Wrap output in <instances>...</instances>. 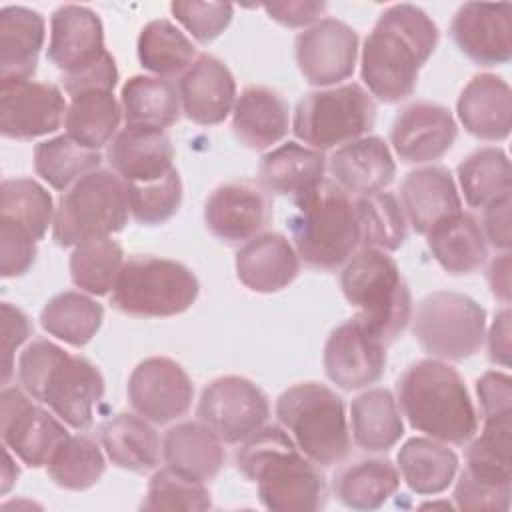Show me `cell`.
Masks as SVG:
<instances>
[{
    "label": "cell",
    "mask_w": 512,
    "mask_h": 512,
    "mask_svg": "<svg viewBox=\"0 0 512 512\" xmlns=\"http://www.w3.org/2000/svg\"><path fill=\"white\" fill-rule=\"evenodd\" d=\"M440 32L414 4L386 8L362 48V80L370 96L386 104L414 94L418 72L436 50Z\"/></svg>",
    "instance_id": "cell-1"
},
{
    "label": "cell",
    "mask_w": 512,
    "mask_h": 512,
    "mask_svg": "<svg viewBox=\"0 0 512 512\" xmlns=\"http://www.w3.org/2000/svg\"><path fill=\"white\" fill-rule=\"evenodd\" d=\"M236 468L256 484L268 510L312 512L326 506L328 486L320 466L280 426H262L246 438L236 452Z\"/></svg>",
    "instance_id": "cell-2"
},
{
    "label": "cell",
    "mask_w": 512,
    "mask_h": 512,
    "mask_svg": "<svg viewBox=\"0 0 512 512\" xmlns=\"http://www.w3.org/2000/svg\"><path fill=\"white\" fill-rule=\"evenodd\" d=\"M16 376L20 388L64 424L76 430L92 426L94 406L104 396V378L88 358L36 338L20 354Z\"/></svg>",
    "instance_id": "cell-3"
},
{
    "label": "cell",
    "mask_w": 512,
    "mask_h": 512,
    "mask_svg": "<svg viewBox=\"0 0 512 512\" xmlns=\"http://www.w3.org/2000/svg\"><path fill=\"white\" fill-rule=\"evenodd\" d=\"M396 402L410 426L446 444H466L478 414L462 376L440 360L410 364L396 382Z\"/></svg>",
    "instance_id": "cell-4"
},
{
    "label": "cell",
    "mask_w": 512,
    "mask_h": 512,
    "mask_svg": "<svg viewBox=\"0 0 512 512\" xmlns=\"http://www.w3.org/2000/svg\"><path fill=\"white\" fill-rule=\"evenodd\" d=\"M288 220L294 250L306 266L332 272L346 264L360 248V226L354 198L334 182L294 198Z\"/></svg>",
    "instance_id": "cell-5"
},
{
    "label": "cell",
    "mask_w": 512,
    "mask_h": 512,
    "mask_svg": "<svg viewBox=\"0 0 512 512\" xmlns=\"http://www.w3.org/2000/svg\"><path fill=\"white\" fill-rule=\"evenodd\" d=\"M340 288L356 318L386 346L392 344L412 318L410 288L392 256L384 250L362 248L342 268Z\"/></svg>",
    "instance_id": "cell-6"
},
{
    "label": "cell",
    "mask_w": 512,
    "mask_h": 512,
    "mask_svg": "<svg viewBox=\"0 0 512 512\" xmlns=\"http://www.w3.org/2000/svg\"><path fill=\"white\" fill-rule=\"evenodd\" d=\"M276 416L300 452L318 466L342 462L350 452L344 400L320 382H300L276 400Z\"/></svg>",
    "instance_id": "cell-7"
},
{
    "label": "cell",
    "mask_w": 512,
    "mask_h": 512,
    "mask_svg": "<svg viewBox=\"0 0 512 512\" xmlns=\"http://www.w3.org/2000/svg\"><path fill=\"white\" fill-rule=\"evenodd\" d=\"M194 272L168 258L134 254L124 260L110 304L128 316L168 318L186 312L198 298Z\"/></svg>",
    "instance_id": "cell-8"
},
{
    "label": "cell",
    "mask_w": 512,
    "mask_h": 512,
    "mask_svg": "<svg viewBox=\"0 0 512 512\" xmlns=\"http://www.w3.org/2000/svg\"><path fill=\"white\" fill-rule=\"evenodd\" d=\"M130 204L126 182L114 170H92L76 180L58 200L52 238L58 246L110 236L128 224Z\"/></svg>",
    "instance_id": "cell-9"
},
{
    "label": "cell",
    "mask_w": 512,
    "mask_h": 512,
    "mask_svg": "<svg viewBox=\"0 0 512 512\" xmlns=\"http://www.w3.org/2000/svg\"><path fill=\"white\" fill-rule=\"evenodd\" d=\"M376 104L360 84L306 94L294 110L292 130L298 140L314 150L344 146L374 128Z\"/></svg>",
    "instance_id": "cell-10"
},
{
    "label": "cell",
    "mask_w": 512,
    "mask_h": 512,
    "mask_svg": "<svg viewBox=\"0 0 512 512\" xmlns=\"http://www.w3.org/2000/svg\"><path fill=\"white\" fill-rule=\"evenodd\" d=\"M412 320L420 348L440 360L474 356L486 330V310L466 294L438 290L424 296Z\"/></svg>",
    "instance_id": "cell-11"
},
{
    "label": "cell",
    "mask_w": 512,
    "mask_h": 512,
    "mask_svg": "<svg viewBox=\"0 0 512 512\" xmlns=\"http://www.w3.org/2000/svg\"><path fill=\"white\" fill-rule=\"evenodd\" d=\"M198 418L226 444H238L266 426L270 402L260 386L244 376H220L200 394Z\"/></svg>",
    "instance_id": "cell-12"
},
{
    "label": "cell",
    "mask_w": 512,
    "mask_h": 512,
    "mask_svg": "<svg viewBox=\"0 0 512 512\" xmlns=\"http://www.w3.org/2000/svg\"><path fill=\"white\" fill-rule=\"evenodd\" d=\"M2 440L26 466H46L56 448L70 436L64 424L18 386H6L0 396Z\"/></svg>",
    "instance_id": "cell-13"
},
{
    "label": "cell",
    "mask_w": 512,
    "mask_h": 512,
    "mask_svg": "<svg viewBox=\"0 0 512 512\" xmlns=\"http://www.w3.org/2000/svg\"><path fill=\"white\" fill-rule=\"evenodd\" d=\"M126 392L136 414L154 424H168L190 410L194 384L176 360L152 356L132 370Z\"/></svg>",
    "instance_id": "cell-14"
},
{
    "label": "cell",
    "mask_w": 512,
    "mask_h": 512,
    "mask_svg": "<svg viewBox=\"0 0 512 512\" xmlns=\"http://www.w3.org/2000/svg\"><path fill=\"white\" fill-rule=\"evenodd\" d=\"M270 218V192L252 180L226 182L204 204L206 228L226 244H246L268 226Z\"/></svg>",
    "instance_id": "cell-15"
},
{
    "label": "cell",
    "mask_w": 512,
    "mask_h": 512,
    "mask_svg": "<svg viewBox=\"0 0 512 512\" xmlns=\"http://www.w3.org/2000/svg\"><path fill=\"white\" fill-rule=\"evenodd\" d=\"M68 104L52 82L0 84V132L12 140H32L56 132L66 118Z\"/></svg>",
    "instance_id": "cell-16"
},
{
    "label": "cell",
    "mask_w": 512,
    "mask_h": 512,
    "mask_svg": "<svg viewBox=\"0 0 512 512\" xmlns=\"http://www.w3.org/2000/svg\"><path fill=\"white\" fill-rule=\"evenodd\" d=\"M326 376L342 390L378 382L386 370V344L356 316L336 326L324 344Z\"/></svg>",
    "instance_id": "cell-17"
},
{
    "label": "cell",
    "mask_w": 512,
    "mask_h": 512,
    "mask_svg": "<svg viewBox=\"0 0 512 512\" xmlns=\"http://www.w3.org/2000/svg\"><path fill=\"white\" fill-rule=\"evenodd\" d=\"M296 64L308 84L330 86L352 76L358 34L346 22L322 18L296 38Z\"/></svg>",
    "instance_id": "cell-18"
},
{
    "label": "cell",
    "mask_w": 512,
    "mask_h": 512,
    "mask_svg": "<svg viewBox=\"0 0 512 512\" xmlns=\"http://www.w3.org/2000/svg\"><path fill=\"white\" fill-rule=\"evenodd\" d=\"M450 36L472 62L506 64L512 58V6L508 2H466L452 18Z\"/></svg>",
    "instance_id": "cell-19"
},
{
    "label": "cell",
    "mask_w": 512,
    "mask_h": 512,
    "mask_svg": "<svg viewBox=\"0 0 512 512\" xmlns=\"http://www.w3.org/2000/svg\"><path fill=\"white\" fill-rule=\"evenodd\" d=\"M458 126L448 108L434 102L404 106L390 130L396 156L406 164H422L442 158L456 142Z\"/></svg>",
    "instance_id": "cell-20"
},
{
    "label": "cell",
    "mask_w": 512,
    "mask_h": 512,
    "mask_svg": "<svg viewBox=\"0 0 512 512\" xmlns=\"http://www.w3.org/2000/svg\"><path fill=\"white\" fill-rule=\"evenodd\" d=\"M106 52L104 28L94 10L78 4H62L52 12L46 54L62 74L88 68Z\"/></svg>",
    "instance_id": "cell-21"
},
{
    "label": "cell",
    "mask_w": 512,
    "mask_h": 512,
    "mask_svg": "<svg viewBox=\"0 0 512 512\" xmlns=\"http://www.w3.org/2000/svg\"><path fill=\"white\" fill-rule=\"evenodd\" d=\"M182 112L188 120L212 126L226 120L236 102V80L230 68L212 54H200L178 80Z\"/></svg>",
    "instance_id": "cell-22"
},
{
    "label": "cell",
    "mask_w": 512,
    "mask_h": 512,
    "mask_svg": "<svg viewBox=\"0 0 512 512\" xmlns=\"http://www.w3.org/2000/svg\"><path fill=\"white\" fill-rule=\"evenodd\" d=\"M108 162L126 184H144L174 170V148L166 130L126 124L108 144Z\"/></svg>",
    "instance_id": "cell-23"
},
{
    "label": "cell",
    "mask_w": 512,
    "mask_h": 512,
    "mask_svg": "<svg viewBox=\"0 0 512 512\" xmlns=\"http://www.w3.org/2000/svg\"><path fill=\"white\" fill-rule=\"evenodd\" d=\"M400 198L408 224L424 236L462 212L454 178L444 166H424L406 174Z\"/></svg>",
    "instance_id": "cell-24"
},
{
    "label": "cell",
    "mask_w": 512,
    "mask_h": 512,
    "mask_svg": "<svg viewBox=\"0 0 512 512\" xmlns=\"http://www.w3.org/2000/svg\"><path fill=\"white\" fill-rule=\"evenodd\" d=\"M328 170L334 184L350 196L382 192L396 176L392 152L378 136H362L336 148L328 160Z\"/></svg>",
    "instance_id": "cell-25"
},
{
    "label": "cell",
    "mask_w": 512,
    "mask_h": 512,
    "mask_svg": "<svg viewBox=\"0 0 512 512\" xmlns=\"http://www.w3.org/2000/svg\"><path fill=\"white\" fill-rule=\"evenodd\" d=\"M300 258L290 240L278 232H264L236 252V276L252 292L272 294L296 280Z\"/></svg>",
    "instance_id": "cell-26"
},
{
    "label": "cell",
    "mask_w": 512,
    "mask_h": 512,
    "mask_svg": "<svg viewBox=\"0 0 512 512\" xmlns=\"http://www.w3.org/2000/svg\"><path fill=\"white\" fill-rule=\"evenodd\" d=\"M456 112L462 126L482 140H504L512 128V92L496 74H476L460 92Z\"/></svg>",
    "instance_id": "cell-27"
},
{
    "label": "cell",
    "mask_w": 512,
    "mask_h": 512,
    "mask_svg": "<svg viewBox=\"0 0 512 512\" xmlns=\"http://www.w3.org/2000/svg\"><path fill=\"white\" fill-rule=\"evenodd\" d=\"M46 38L40 12L26 6L0 10V84L30 80Z\"/></svg>",
    "instance_id": "cell-28"
},
{
    "label": "cell",
    "mask_w": 512,
    "mask_h": 512,
    "mask_svg": "<svg viewBox=\"0 0 512 512\" xmlns=\"http://www.w3.org/2000/svg\"><path fill=\"white\" fill-rule=\"evenodd\" d=\"M290 128L288 102L272 88L248 86L232 108V130L240 144L264 150L280 142Z\"/></svg>",
    "instance_id": "cell-29"
},
{
    "label": "cell",
    "mask_w": 512,
    "mask_h": 512,
    "mask_svg": "<svg viewBox=\"0 0 512 512\" xmlns=\"http://www.w3.org/2000/svg\"><path fill=\"white\" fill-rule=\"evenodd\" d=\"M166 466L196 480H212L224 466V442L204 422H180L162 440Z\"/></svg>",
    "instance_id": "cell-30"
},
{
    "label": "cell",
    "mask_w": 512,
    "mask_h": 512,
    "mask_svg": "<svg viewBox=\"0 0 512 512\" xmlns=\"http://www.w3.org/2000/svg\"><path fill=\"white\" fill-rule=\"evenodd\" d=\"M328 160L320 150L286 142L264 154L260 184L280 196H300L324 182Z\"/></svg>",
    "instance_id": "cell-31"
},
{
    "label": "cell",
    "mask_w": 512,
    "mask_h": 512,
    "mask_svg": "<svg viewBox=\"0 0 512 512\" xmlns=\"http://www.w3.org/2000/svg\"><path fill=\"white\" fill-rule=\"evenodd\" d=\"M100 442L112 464L130 472L156 468L162 454L158 432L140 414L120 412L106 420L100 426Z\"/></svg>",
    "instance_id": "cell-32"
},
{
    "label": "cell",
    "mask_w": 512,
    "mask_h": 512,
    "mask_svg": "<svg viewBox=\"0 0 512 512\" xmlns=\"http://www.w3.org/2000/svg\"><path fill=\"white\" fill-rule=\"evenodd\" d=\"M352 438L366 452H388L404 434L396 398L386 388L358 394L350 406Z\"/></svg>",
    "instance_id": "cell-33"
},
{
    "label": "cell",
    "mask_w": 512,
    "mask_h": 512,
    "mask_svg": "<svg viewBox=\"0 0 512 512\" xmlns=\"http://www.w3.org/2000/svg\"><path fill=\"white\" fill-rule=\"evenodd\" d=\"M426 238L432 256L450 274L476 272L488 258V242L482 226L466 212L442 222Z\"/></svg>",
    "instance_id": "cell-34"
},
{
    "label": "cell",
    "mask_w": 512,
    "mask_h": 512,
    "mask_svg": "<svg viewBox=\"0 0 512 512\" xmlns=\"http://www.w3.org/2000/svg\"><path fill=\"white\" fill-rule=\"evenodd\" d=\"M400 486L398 468L388 458H362L334 474L336 498L354 510L380 508Z\"/></svg>",
    "instance_id": "cell-35"
},
{
    "label": "cell",
    "mask_w": 512,
    "mask_h": 512,
    "mask_svg": "<svg viewBox=\"0 0 512 512\" xmlns=\"http://www.w3.org/2000/svg\"><path fill=\"white\" fill-rule=\"evenodd\" d=\"M396 462L402 480L416 494L444 492L458 472L456 452L434 438H410L400 448Z\"/></svg>",
    "instance_id": "cell-36"
},
{
    "label": "cell",
    "mask_w": 512,
    "mask_h": 512,
    "mask_svg": "<svg viewBox=\"0 0 512 512\" xmlns=\"http://www.w3.org/2000/svg\"><path fill=\"white\" fill-rule=\"evenodd\" d=\"M120 120L122 108L112 90H86L70 96L64 128L76 144L100 150L114 140Z\"/></svg>",
    "instance_id": "cell-37"
},
{
    "label": "cell",
    "mask_w": 512,
    "mask_h": 512,
    "mask_svg": "<svg viewBox=\"0 0 512 512\" xmlns=\"http://www.w3.org/2000/svg\"><path fill=\"white\" fill-rule=\"evenodd\" d=\"M120 108L126 124L156 128L172 126L182 112L178 86L160 76H132L120 92Z\"/></svg>",
    "instance_id": "cell-38"
},
{
    "label": "cell",
    "mask_w": 512,
    "mask_h": 512,
    "mask_svg": "<svg viewBox=\"0 0 512 512\" xmlns=\"http://www.w3.org/2000/svg\"><path fill=\"white\" fill-rule=\"evenodd\" d=\"M102 320H104L102 304H98L90 296L76 290H68L52 296L40 312L42 328L50 336L70 346L88 344L100 330Z\"/></svg>",
    "instance_id": "cell-39"
},
{
    "label": "cell",
    "mask_w": 512,
    "mask_h": 512,
    "mask_svg": "<svg viewBox=\"0 0 512 512\" xmlns=\"http://www.w3.org/2000/svg\"><path fill=\"white\" fill-rule=\"evenodd\" d=\"M458 182L464 200L472 208H486L510 198L512 172L510 160L500 148H480L458 164Z\"/></svg>",
    "instance_id": "cell-40"
},
{
    "label": "cell",
    "mask_w": 512,
    "mask_h": 512,
    "mask_svg": "<svg viewBox=\"0 0 512 512\" xmlns=\"http://www.w3.org/2000/svg\"><path fill=\"white\" fill-rule=\"evenodd\" d=\"M136 52L142 68L160 78L184 74L196 60L192 40L166 18L150 20L140 30Z\"/></svg>",
    "instance_id": "cell-41"
},
{
    "label": "cell",
    "mask_w": 512,
    "mask_h": 512,
    "mask_svg": "<svg viewBox=\"0 0 512 512\" xmlns=\"http://www.w3.org/2000/svg\"><path fill=\"white\" fill-rule=\"evenodd\" d=\"M360 226V250H398L408 236V220L394 194L374 192L354 198Z\"/></svg>",
    "instance_id": "cell-42"
},
{
    "label": "cell",
    "mask_w": 512,
    "mask_h": 512,
    "mask_svg": "<svg viewBox=\"0 0 512 512\" xmlns=\"http://www.w3.org/2000/svg\"><path fill=\"white\" fill-rule=\"evenodd\" d=\"M122 266V246L110 236L82 240L70 256L72 282L92 296L108 294L114 288Z\"/></svg>",
    "instance_id": "cell-43"
},
{
    "label": "cell",
    "mask_w": 512,
    "mask_h": 512,
    "mask_svg": "<svg viewBox=\"0 0 512 512\" xmlns=\"http://www.w3.org/2000/svg\"><path fill=\"white\" fill-rule=\"evenodd\" d=\"M100 162L98 150L84 148L66 134L44 140L34 148L36 174L56 190H68L76 180L98 170Z\"/></svg>",
    "instance_id": "cell-44"
},
{
    "label": "cell",
    "mask_w": 512,
    "mask_h": 512,
    "mask_svg": "<svg viewBox=\"0 0 512 512\" xmlns=\"http://www.w3.org/2000/svg\"><path fill=\"white\" fill-rule=\"evenodd\" d=\"M50 192L32 178H6L0 186V218L26 230L36 242L54 222Z\"/></svg>",
    "instance_id": "cell-45"
},
{
    "label": "cell",
    "mask_w": 512,
    "mask_h": 512,
    "mask_svg": "<svg viewBox=\"0 0 512 512\" xmlns=\"http://www.w3.org/2000/svg\"><path fill=\"white\" fill-rule=\"evenodd\" d=\"M106 462L100 446L86 434H70L46 464L48 476L66 490H88L104 474Z\"/></svg>",
    "instance_id": "cell-46"
},
{
    "label": "cell",
    "mask_w": 512,
    "mask_h": 512,
    "mask_svg": "<svg viewBox=\"0 0 512 512\" xmlns=\"http://www.w3.org/2000/svg\"><path fill=\"white\" fill-rule=\"evenodd\" d=\"M210 506L212 498L206 484L170 466L154 472L140 504L142 510H208Z\"/></svg>",
    "instance_id": "cell-47"
},
{
    "label": "cell",
    "mask_w": 512,
    "mask_h": 512,
    "mask_svg": "<svg viewBox=\"0 0 512 512\" xmlns=\"http://www.w3.org/2000/svg\"><path fill=\"white\" fill-rule=\"evenodd\" d=\"M130 214L136 222L156 226L170 220L182 204V180L178 170L144 184H126Z\"/></svg>",
    "instance_id": "cell-48"
},
{
    "label": "cell",
    "mask_w": 512,
    "mask_h": 512,
    "mask_svg": "<svg viewBox=\"0 0 512 512\" xmlns=\"http://www.w3.org/2000/svg\"><path fill=\"white\" fill-rule=\"evenodd\" d=\"M170 12L194 40L206 44L218 38L234 16V6L228 2H172Z\"/></svg>",
    "instance_id": "cell-49"
},
{
    "label": "cell",
    "mask_w": 512,
    "mask_h": 512,
    "mask_svg": "<svg viewBox=\"0 0 512 512\" xmlns=\"http://www.w3.org/2000/svg\"><path fill=\"white\" fill-rule=\"evenodd\" d=\"M36 240L10 220L0 218V272L4 278L26 274L36 260Z\"/></svg>",
    "instance_id": "cell-50"
},
{
    "label": "cell",
    "mask_w": 512,
    "mask_h": 512,
    "mask_svg": "<svg viewBox=\"0 0 512 512\" xmlns=\"http://www.w3.org/2000/svg\"><path fill=\"white\" fill-rule=\"evenodd\" d=\"M512 484H492L476 480L464 470L454 488V502L460 510H496L504 512L510 506Z\"/></svg>",
    "instance_id": "cell-51"
},
{
    "label": "cell",
    "mask_w": 512,
    "mask_h": 512,
    "mask_svg": "<svg viewBox=\"0 0 512 512\" xmlns=\"http://www.w3.org/2000/svg\"><path fill=\"white\" fill-rule=\"evenodd\" d=\"M476 394L484 420L512 416V380L504 372H484L476 380Z\"/></svg>",
    "instance_id": "cell-52"
},
{
    "label": "cell",
    "mask_w": 512,
    "mask_h": 512,
    "mask_svg": "<svg viewBox=\"0 0 512 512\" xmlns=\"http://www.w3.org/2000/svg\"><path fill=\"white\" fill-rule=\"evenodd\" d=\"M62 86L68 96H76L86 90H114L118 84V68L110 52H106L98 62L72 74H62Z\"/></svg>",
    "instance_id": "cell-53"
},
{
    "label": "cell",
    "mask_w": 512,
    "mask_h": 512,
    "mask_svg": "<svg viewBox=\"0 0 512 512\" xmlns=\"http://www.w3.org/2000/svg\"><path fill=\"white\" fill-rule=\"evenodd\" d=\"M2 332H4V370L2 382L8 384L14 372V352L32 334L30 318L10 302H2Z\"/></svg>",
    "instance_id": "cell-54"
},
{
    "label": "cell",
    "mask_w": 512,
    "mask_h": 512,
    "mask_svg": "<svg viewBox=\"0 0 512 512\" xmlns=\"http://www.w3.org/2000/svg\"><path fill=\"white\" fill-rule=\"evenodd\" d=\"M266 14L276 20L282 26L288 28H300L316 22L328 8L326 2H304V0H292V2H270L262 6Z\"/></svg>",
    "instance_id": "cell-55"
},
{
    "label": "cell",
    "mask_w": 512,
    "mask_h": 512,
    "mask_svg": "<svg viewBox=\"0 0 512 512\" xmlns=\"http://www.w3.org/2000/svg\"><path fill=\"white\" fill-rule=\"evenodd\" d=\"M510 198L498 200L484 208V220H482V232L486 236V242H490L498 250L510 248Z\"/></svg>",
    "instance_id": "cell-56"
},
{
    "label": "cell",
    "mask_w": 512,
    "mask_h": 512,
    "mask_svg": "<svg viewBox=\"0 0 512 512\" xmlns=\"http://www.w3.org/2000/svg\"><path fill=\"white\" fill-rule=\"evenodd\" d=\"M488 358L500 366L510 364V310L496 314L488 332Z\"/></svg>",
    "instance_id": "cell-57"
},
{
    "label": "cell",
    "mask_w": 512,
    "mask_h": 512,
    "mask_svg": "<svg viewBox=\"0 0 512 512\" xmlns=\"http://www.w3.org/2000/svg\"><path fill=\"white\" fill-rule=\"evenodd\" d=\"M488 284L496 298H500L504 304L510 300V254L508 250L494 258L488 266Z\"/></svg>",
    "instance_id": "cell-58"
},
{
    "label": "cell",
    "mask_w": 512,
    "mask_h": 512,
    "mask_svg": "<svg viewBox=\"0 0 512 512\" xmlns=\"http://www.w3.org/2000/svg\"><path fill=\"white\" fill-rule=\"evenodd\" d=\"M18 466L14 464L12 456H10V448L4 450V470H2V494H6L10 490V486L16 482L18 478Z\"/></svg>",
    "instance_id": "cell-59"
}]
</instances>
